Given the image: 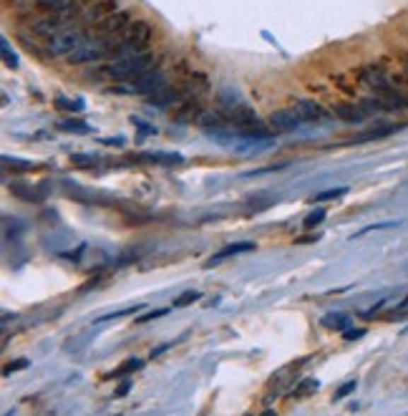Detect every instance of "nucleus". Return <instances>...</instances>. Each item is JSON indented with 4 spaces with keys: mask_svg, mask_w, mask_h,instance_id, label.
Listing matches in <instances>:
<instances>
[{
    "mask_svg": "<svg viewBox=\"0 0 408 416\" xmlns=\"http://www.w3.org/2000/svg\"><path fill=\"white\" fill-rule=\"evenodd\" d=\"M333 114L345 124H363L366 122V114H363V109L361 106H356V104H335Z\"/></svg>",
    "mask_w": 408,
    "mask_h": 416,
    "instance_id": "f8f14e48",
    "label": "nucleus"
},
{
    "mask_svg": "<svg viewBox=\"0 0 408 416\" xmlns=\"http://www.w3.org/2000/svg\"><path fill=\"white\" fill-rule=\"evenodd\" d=\"M197 124L202 129H207V132H222V129H227V119L222 114H217V111H199Z\"/></svg>",
    "mask_w": 408,
    "mask_h": 416,
    "instance_id": "2eb2a0df",
    "label": "nucleus"
},
{
    "mask_svg": "<svg viewBox=\"0 0 408 416\" xmlns=\"http://www.w3.org/2000/svg\"><path fill=\"white\" fill-rule=\"evenodd\" d=\"M358 81L363 83L366 88H371L373 93H383L385 88H391V79H388V74H385L380 66H366V69H361V74H358Z\"/></svg>",
    "mask_w": 408,
    "mask_h": 416,
    "instance_id": "0eeeda50",
    "label": "nucleus"
},
{
    "mask_svg": "<svg viewBox=\"0 0 408 416\" xmlns=\"http://www.w3.org/2000/svg\"><path fill=\"white\" fill-rule=\"evenodd\" d=\"M81 6H83V3H88V6H93V3H98V0H78Z\"/></svg>",
    "mask_w": 408,
    "mask_h": 416,
    "instance_id": "e433bc0d",
    "label": "nucleus"
},
{
    "mask_svg": "<svg viewBox=\"0 0 408 416\" xmlns=\"http://www.w3.org/2000/svg\"><path fill=\"white\" fill-rule=\"evenodd\" d=\"M141 366H144V361H141V359H127V361H124V364H121V366H116V371H114V374H111V376H114V379H119V376L132 374V371L141 369Z\"/></svg>",
    "mask_w": 408,
    "mask_h": 416,
    "instance_id": "b1692460",
    "label": "nucleus"
},
{
    "mask_svg": "<svg viewBox=\"0 0 408 416\" xmlns=\"http://www.w3.org/2000/svg\"><path fill=\"white\" fill-rule=\"evenodd\" d=\"M40 8H46V11H51V13H74V11H78L81 8V3L78 0H35Z\"/></svg>",
    "mask_w": 408,
    "mask_h": 416,
    "instance_id": "f3484780",
    "label": "nucleus"
},
{
    "mask_svg": "<svg viewBox=\"0 0 408 416\" xmlns=\"http://www.w3.org/2000/svg\"><path fill=\"white\" fill-rule=\"evenodd\" d=\"M11 192L16 197H21V200H25V202H40L43 197H46V192H35V187H28V185H11Z\"/></svg>",
    "mask_w": 408,
    "mask_h": 416,
    "instance_id": "6ab92c4d",
    "label": "nucleus"
},
{
    "mask_svg": "<svg viewBox=\"0 0 408 416\" xmlns=\"http://www.w3.org/2000/svg\"><path fill=\"white\" fill-rule=\"evenodd\" d=\"M167 86V81H164V74H159V71H149L146 76H141V79H136V81H132V86H116L114 91L119 93H136V96H144V93H156L159 88Z\"/></svg>",
    "mask_w": 408,
    "mask_h": 416,
    "instance_id": "423d86ee",
    "label": "nucleus"
},
{
    "mask_svg": "<svg viewBox=\"0 0 408 416\" xmlns=\"http://www.w3.org/2000/svg\"><path fill=\"white\" fill-rule=\"evenodd\" d=\"M250 250H255V243H235V245H227V248H222L217 255H212V258H209L207 265H214V262H222V260H227V258H232V255L250 253Z\"/></svg>",
    "mask_w": 408,
    "mask_h": 416,
    "instance_id": "dca6fc26",
    "label": "nucleus"
},
{
    "mask_svg": "<svg viewBox=\"0 0 408 416\" xmlns=\"http://www.w3.org/2000/svg\"><path fill=\"white\" fill-rule=\"evenodd\" d=\"M345 192H348V187H333V190L317 192V195L313 197V202H328V200H338V197H343Z\"/></svg>",
    "mask_w": 408,
    "mask_h": 416,
    "instance_id": "393cba45",
    "label": "nucleus"
},
{
    "mask_svg": "<svg viewBox=\"0 0 408 416\" xmlns=\"http://www.w3.org/2000/svg\"><path fill=\"white\" fill-rule=\"evenodd\" d=\"M363 333H366L363 328H348V330H345V338H348V341H353V338H361Z\"/></svg>",
    "mask_w": 408,
    "mask_h": 416,
    "instance_id": "72a5a7b5",
    "label": "nucleus"
},
{
    "mask_svg": "<svg viewBox=\"0 0 408 416\" xmlns=\"http://www.w3.org/2000/svg\"><path fill=\"white\" fill-rule=\"evenodd\" d=\"M116 38H104V35H98V38H91V41H83L74 53L69 56V64L71 66H86V64H96L106 53L116 51L114 48Z\"/></svg>",
    "mask_w": 408,
    "mask_h": 416,
    "instance_id": "7ed1b4c3",
    "label": "nucleus"
},
{
    "mask_svg": "<svg viewBox=\"0 0 408 416\" xmlns=\"http://www.w3.org/2000/svg\"><path fill=\"white\" fill-rule=\"evenodd\" d=\"M149 71H154V56L149 51L136 53V56H124L116 58L114 64H109L104 69V76L114 79V81H136L141 76H146Z\"/></svg>",
    "mask_w": 408,
    "mask_h": 416,
    "instance_id": "f257e3e1",
    "label": "nucleus"
},
{
    "mask_svg": "<svg viewBox=\"0 0 408 416\" xmlns=\"http://www.w3.org/2000/svg\"><path fill=\"white\" fill-rule=\"evenodd\" d=\"M403 124H385V127H373L371 132H363L358 137V141H371V139H380V137H388V134H396L401 132Z\"/></svg>",
    "mask_w": 408,
    "mask_h": 416,
    "instance_id": "a211bd4d",
    "label": "nucleus"
},
{
    "mask_svg": "<svg viewBox=\"0 0 408 416\" xmlns=\"http://www.w3.org/2000/svg\"><path fill=\"white\" fill-rule=\"evenodd\" d=\"M353 388H356V381H348V383H343V386H340L338 391L333 393V401H340V399H345V396H348V393H351Z\"/></svg>",
    "mask_w": 408,
    "mask_h": 416,
    "instance_id": "7c9ffc66",
    "label": "nucleus"
},
{
    "mask_svg": "<svg viewBox=\"0 0 408 416\" xmlns=\"http://www.w3.org/2000/svg\"><path fill=\"white\" fill-rule=\"evenodd\" d=\"M129 28H132V13L116 11L96 25V33L104 35V38H121Z\"/></svg>",
    "mask_w": 408,
    "mask_h": 416,
    "instance_id": "39448f33",
    "label": "nucleus"
},
{
    "mask_svg": "<svg viewBox=\"0 0 408 416\" xmlns=\"http://www.w3.org/2000/svg\"><path fill=\"white\" fill-rule=\"evenodd\" d=\"M111 13H116V0H98V3H93V6L83 8L81 11V23H101L104 18H109Z\"/></svg>",
    "mask_w": 408,
    "mask_h": 416,
    "instance_id": "9d476101",
    "label": "nucleus"
},
{
    "mask_svg": "<svg viewBox=\"0 0 408 416\" xmlns=\"http://www.w3.org/2000/svg\"><path fill=\"white\" fill-rule=\"evenodd\" d=\"M71 162L78 164V167H91V164H93V156H86V154H74V156H71Z\"/></svg>",
    "mask_w": 408,
    "mask_h": 416,
    "instance_id": "2f4dec72",
    "label": "nucleus"
},
{
    "mask_svg": "<svg viewBox=\"0 0 408 416\" xmlns=\"http://www.w3.org/2000/svg\"><path fill=\"white\" fill-rule=\"evenodd\" d=\"M317 240V235H308V237H300L298 243H315Z\"/></svg>",
    "mask_w": 408,
    "mask_h": 416,
    "instance_id": "c9c22d12",
    "label": "nucleus"
},
{
    "mask_svg": "<svg viewBox=\"0 0 408 416\" xmlns=\"http://www.w3.org/2000/svg\"><path fill=\"white\" fill-rule=\"evenodd\" d=\"M3 167L8 172H33V169H38V164L28 162V159H18V156H3Z\"/></svg>",
    "mask_w": 408,
    "mask_h": 416,
    "instance_id": "aec40b11",
    "label": "nucleus"
},
{
    "mask_svg": "<svg viewBox=\"0 0 408 416\" xmlns=\"http://www.w3.org/2000/svg\"><path fill=\"white\" fill-rule=\"evenodd\" d=\"M406 74H408V61H406Z\"/></svg>",
    "mask_w": 408,
    "mask_h": 416,
    "instance_id": "58836bf2",
    "label": "nucleus"
},
{
    "mask_svg": "<svg viewBox=\"0 0 408 416\" xmlns=\"http://www.w3.org/2000/svg\"><path fill=\"white\" fill-rule=\"evenodd\" d=\"M159 316H167V308H159V311L146 313V316H141V318H139V323H146V320H154V318H159Z\"/></svg>",
    "mask_w": 408,
    "mask_h": 416,
    "instance_id": "473e14b6",
    "label": "nucleus"
},
{
    "mask_svg": "<svg viewBox=\"0 0 408 416\" xmlns=\"http://www.w3.org/2000/svg\"><path fill=\"white\" fill-rule=\"evenodd\" d=\"M300 364H305V359L303 361H298V364H290V366H285V369H280L275 376L270 379V383H267V401H272V399H277L282 391H288V386H290V381H293V376H295V371H298V366Z\"/></svg>",
    "mask_w": 408,
    "mask_h": 416,
    "instance_id": "1a4fd4ad",
    "label": "nucleus"
},
{
    "mask_svg": "<svg viewBox=\"0 0 408 416\" xmlns=\"http://www.w3.org/2000/svg\"><path fill=\"white\" fill-rule=\"evenodd\" d=\"M151 35H154V30H151V25L146 21H134L132 28L121 35L119 43H116V53H121V58L144 53L151 41Z\"/></svg>",
    "mask_w": 408,
    "mask_h": 416,
    "instance_id": "f03ea898",
    "label": "nucleus"
},
{
    "mask_svg": "<svg viewBox=\"0 0 408 416\" xmlns=\"http://www.w3.org/2000/svg\"><path fill=\"white\" fill-rule=\"evenodd\" d=\"M262 416H275V411H267V414H262Z\"/></svg>",
    "mask_w": 408,
    "mask_h": 416,
    "instance_id": "4c0bfd02",
    "label": "nucleus"
},
{
    "mask_svg": "<svg viewBox=\"0 0 408 416\" xmlns=\"http://www.w3.org/2000/svg\"><path fill=\"white\" fill-rule=\"evenodd\" d=\"M61 25H64V18H61V16H48V18H40V21H35L30 28H33V33L46 35V38H53L56 33H61Z\"/></svg>",
    "mask_w": 408,
    "mask_h": 416,
    "instance_id": "ddd939ff",
    "label": "nucleus"
},
{
    "mask_svg": "<svg viewBox=\"0 0 408 416\" xmlns=\"http://www.w3.org/2000/svg\"><path fill=\"white\" fill-rule=\"evenodd\" d=\"M56 106H58V109H64V111H81V109H83V101H71V98L58 96L56 98Z\"/></svg>",
    "mask_w": 408,
    "mask_h": 416,
    "instance_id": "c85d7f7f",
    "label": "nucleus"
},
{
    "mask_svg": "<svg viewBox=\"0 0 408 416\" xmlns=\"http://www.w3.org/2000/svg\"><path fill=\"white\" fill-rule=\"evenodd\" d=\"M129 386H132V381H124V383H121V386L116 388V396H127Z\"/></svg>",
    "mask_w": 408,
    "mask_h": 416,
    "instance_id": "f704fd0d",
    "label": "nucleus"
},
{
    "mask_svg": "<svg viewBox=\"0 0 408 416\" xmlns=\"http://www.w3.org/2000/svg\"><path fill=\"white\" fill-rule=\"evenodd\" d=\"M83 41H86V35L81 33V30L66 28V30H61V33L53 35V38H48L46 48L51 56H71V53H74Z\"/></svg>",
    "mask_w": 408,
    "mask_h": 416,
    "instance_id": "20e7f679",
    "label": "nucleus"
},
{
    "mask_svg": "<svg viewBox=\"0 0 408 416\" xmlns=\"http://www.w3.org/2000/svg\"><path fill=\"white\" fill-rule=\"evenodd\" d=\"M298 114L303 116V122H325L328 119V109H322L317 101H310V98H300L298 104H295Z\"/></svg>",
    "mask_w": 408,
    "mask_h": 416,
    "instance_id": "9b49d317",
    "label": "nucleus"
},
{
    "mask_svg": "<svg viewBox=\"0 0 408 416\" xmlns=\"http://www.w3.org/2000/svg\"><path fill=\"white\" fill-rule=\"evenodd\" d=\"M317 388H320V381H317V379H303V381L293 388L290 396H295V399H305V396H310V393L317 391Z\"/></svg>",
    "mask_w": 408,
    "mask_h": 416,
    "instance_id": "412c9836",
    "label": "nucleus"
},
{
    "mask_svg": "<svg viewBox=\"0 0 408 416\" xmlns=\"http://www.w3.org/2000/svg\"><path fill=\"white\" fill-rule=\"evenodd\" d=\"M199 298H202L199 290H185L179 298H174V308H187V306H192L194 301H199Z\"/></svg>",
    "mask_w": 408,
    "mask_h": 416,
    "instance_id": "a878e982",
    "label": "nucleus"
},
{
    "mask_svg": "<svg viewBox=\"0 0 408 416\" xmlns=\"http://www.w3.org/2000/svg\"><path fill=\"white\" fill-rule=\"evenodd\" d=\"M58 129H64V132H69V134H88V124H83V122H61L58 124Z\"/></svg>",
    "mask_w": 408,
    "mask_h": 416,
    "instance_id": "cd10ccee",
    "label": "nucleus"
},
{
    "mask_svg": "<svg viewBox=\"0 0 408 416\" xmlns=\"http://www.w3.org/2000/svg\"><path fill=\"white\" fill-rule=\"evenodd\" d=\"M146 101H149V106H156V109H169V106L179 101V91L177 88L164 86V88H159L156 93H151Z\"/></svg>",
    "mask_w": 408,
    "mask_h": 416,
    "instance_id": "4468645a",
    "label": "nucleus"
},
{
    "mask_svg": "<svg viewBox=\"0 0 408 416\" xmlns=\"http://www.w3.org/2000/svg\"><path fill=\"white\" fill-rule=\"evenodd\" d=\"M322 325L330 330H348V318L340 316V313H330V316L322 318Z\"/></svg>",
    "mask_w": 408,
    "mask_h": 416,
    "instance_id": "4be33fe9",
    "label": "nucleus"
},
{
    "mask_svg": "<svg viewBox=\"0 0 408 416\" xmlns=\"http://www.w3.org/2000/svg\"><path fill=\"white\" fill-rule=\"evenodd\" d=\"M325 214H328V212H325V209H313L310 214H305L303 227H305V230H313V227H317L322 220H325Z\"/></svg>",
    "mask_w": 408,
    "mask_h": 416,
    "instance_id": "bb28decb",
    "label": "nucleus"
},
{
    "mask_svg": "<svg viewBox=\"0 0 408 416\" xmlns=\"http://www.w3.org/2000/svg\"><path fill=\"white\" fill-rule=\"evenodd\" d=\"M303 124V116L298 114V109H277L270 114V132H295Z\"/></svg>",
    "mask_w": 408,
    "mask_h": 416,
    "instance_id": "6e6552de",
    "label": "nucleus"
},
{
    "mask_svg": "<svg viewBox=\"0 0 408 416\" xmlns=\"http://www.w3.org/2000/svg\"><path fill=\"white\" fill-rule=\"evenodd\" d=\"M0 51H3V64L8 69H18V56L11 48V43H8V38H0Z\"/></svg>",
    "mask_w": 408,
    "mask_h": 416,
    "instance_id": "5701e85b",
    "label": "nucleus"
},
{
    "mask_svg": "<svg viewBox=\"0 0 408 416\" xmlns=\"http://www.w3.org/2000/svg\"><path fill=\"white\" fill-rule=\"evenodd\" d=\"M18 369H28V359H18V361H13V364H8L6 369H3V374L11 376V374H16Z\"/></svg>",
    "mask_w": 408,
    "mask_h": 416,
    "instance_id": "c756f323",
    "label": "nucleus"
}]
</instances>
